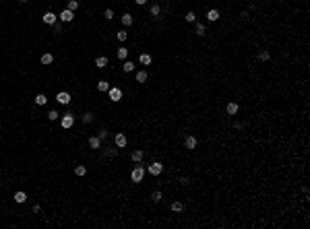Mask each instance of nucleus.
I'll return each mask as SVG.
<instances>
[{
	"label": "nucleus",
	"instance_id": "1",
	"mask_svg": "<svg viewBox=\"0 0 310 229\" xmlns=\"http://www.w3.org/2000/svg\"><path fill=\"white\" fill-rule=\"evenodd\" d=\"M130 178H132V182H134V184H138V182L145 178V169H143L141 165L134 167V169H132V174H130Z\"/></svg>",
	"mask_w": 310,
	"mask_h": 229
},
{
	"label": "nucleus",
	"instance_id": "2",
	"mask_svg": "<svg viewBox=\"0 0 310 229\" xmlns=\"http://www.w3.org/2000/svg\"><path fill=\"white\" fill-rule=\"evenodd\" d=\"M60 124H62V128H66V130L72 128V124H75V116H72V114H64L62 120H60Z\"/></svg>",
	"mask_w": 310,
	"mask_h": 229
},
{
	"label": "nucleus",
	"instance_id": "3",
	"mask_svg": "<svg viewBox=\"0 0 310 229\" xmlns=\"http://www.w3.org/2000/svg\"><path fill=\"white\" fill-rule=\"evenodd\" d=\"M58 19H60L62 23H70L72 19H75V13H72V10H68V8H64V10L58 14Z\"/></svg>",
	"mask_w": 310,
	"mask_h": 229
},
{
	"label": "nucleus",
	"instance_id": "4",
	"mask_svg": "<svg viewBox=\"0 0 310 229\" xmlns=\"http://www.w3.org/2000/svg\"><path fill=\"white\" fill-rule=\"evenodd\" d=\"M56 101L60 105H68L70 103V93H66V91H60L58 95H56Z\"/></svg>",
	"mask_w": 310,
	"mask_h": 229
},
{
	"label": "nucleus",
	"instance_id": "5",
	"mask_svg": "<svg viewBox=\"0 0 310 229\" xmlns=\"http://www.w3.org/2000/svg\"><path fill=\"white\" fill-rule=\"evenodd\" d=\"M108 93H110V99H112V101H120V99H122V89H118V87L108 89Z\"/></svg>",
	"mask_w": 310,
	"mask_h": 229
},
{
	"label": "nucleus",
	"instance_id": "6",
	"mask_svg": "<svg viewBox=\"0 0 310 229\" xmlns=\"http://www.w3.org/2000/svg\"><path fill=\"white\" fill-rule=\"evenodd\" d=\"M161 171H163V165H161L159 161H155V163L149 165V174H151V175H159Z\"/></svg>",
	"mask_w": 310,
	"mask_h": 229
},
{
	"label": "nucleus",
	"instance_id": "7",
	"mask_svg": "<svg viewBox=\"0 0 310 229\" xmlns=\"http://www.w3.org/2000/svg\"><path fill=\"white\" fill-rule=\"evenodd\" d=\"M56 19H58V17H56L52 10H48V13L43 14V23H46V25H56Z\"/></svg>",
	"mask_w": 310,
	"mask_h": 229
},
{
	"label": "nucleus",
	"instance_id": "8",
	"mask_svg": "<svg viewBox=\"0 0 310 229\" xmlns=\"http://www.w3.org/2000/svg\"><path fill=\"white\" fill-rule=\"evenodd\" d=\"M126 143H128V140H126V136H124L122 132H116V147L118 149H124Z\"/></svg>",
	"mask_w": 310,
	"mask_h": 229
},
{
	"label": "nucleus",
	"instance_id": "9",
	"mask_svg": "<svg viewBox=\"0 0 310 229\" xmlns=\"http://www.w3.org/2000/svg\"><path fill=\"white\" fill-rule=\"evenodd\" d=\"M207 19H209V21H217V19H219V10H217V8H211V10L207 13Z\"/></svg>",
	"mask_w": 310,
	"mask_h": 229
},
{
	"label": "nucleus",
	"instance_id": "10",
	"mask_svg": "<svg viewBox=\"0 0 310 229\" xmlns=\"http://www.w3.org/2000/svg\"><path fill=\"white\" fill-rule=\"evenodd\" d=\"M99 145H101V139H99V136H91V139H89V147H91V149H99Z\"/></svg>",
	"mask_w": 310,
	"mask_h": 229
},
{
	"label": "nucleus",
	"instance_id": "11",
	"mask_svg": "<svg viewBox=\"0 0 310 229\" xmlns=\"http://www.w3.org/2000/svg\"><path fill=\"white\" fill-rule=\"evenodd\" d=\"M95 66H99V68H105V66H108V58H105V56H99V58H95Z\"/></svg>",
	"mask_w": 310,
	"mask_h": 229
},
{
	"label": "nucleus",
	"instance_id": "12",
	"mask_svg": "<svg viewBox=\"0 0 310 229\" xmlns=\"http://www.w3.org/2000/svg\"><path fill=\"white\" fill-rule=\"evenodd\" d=\"M225 110H227V114H229V116H236V114H238V103H234V101H232V103H227Z\"/></svg>",
	"mask_w": 310,
	"mask_h": 229
},
{
	"label": "nucleus",
	"instance_id": "13",
	"mask_svg": "<svg viewBox=\"0 0 310 229\" xmlns=\"http://www.w3.org/2000/svg\"><path fill=\"white\" fill-rule=\"evenodd\" d=\"M184 145H186V149H194V147H196V139H194V136H186Z\"/></svg>",
	"mask_w": 310,
	"mask_h": 229
},
{
	"label": "nucleus",
	"instance_id": "14",
	"mask_svg": "<svg viewBox=\"0 0 310 229\" xmlns=\"http://www.w3.org/2000/svg\"><path fill=\"white\" fill-rule=\"evenodd\" d=\"M138 60H141V64H145V66H149V64L153 62V58H151L149 54H141V58H138Z\"/></svg>",
	"mask_w": 310,
	"mask_h": 229
},
{
	"label": "nucleus",
	"instance_id": "15",
	"mask_svg": "<svg viewBox=\"0 0 310 229\" xmlns=\"http://www.w3.org/2000/svg\"><path fill=\"white\" fill-rule=\"evenodd\" d=\"M35 103L37 105H46L48 103V97H46L43 93H39V95H35Z\"/></svg>",
	"mask_w": 310,
	"mask_h": 229
},
{
	"label": "nucleus",
	"instance_id": "16",
	"mask_svg": "<svg viewBox=\"0 0 310 229\" xmlns=\"http://www.w3.org/2000/svg\"><path fill=\"white\" fill-rule=\"evenodd\" d=\"M122 25L130 27V25H132V14H128V13H124V14H122Z\"/></svg>",
	"mask_w": 310,
	"mask_h": 229
},
{
	"label": "nucleus",
	"instance_id": "17",
	"mask_svg": "<svg viewBox=\"0 0 310 229\" xmlns=\"http://www.w3.org/2000/svg\"><path fill=\"white\" fill-rule=\"evenodd\" d=\"M14 200L19 202V204H23V202L27 200V194H25V192H17V194H14Z\"/></svg>",
	"mask_w": 310,
	"mask_h": 229
},
{
	"label": "nucleus",
	"instance_id": "18",
	"mask_svg": "<svg viewBox=\"0 0 310 229\" xmlns=\"http://www.w3.org/2000/svg\"><path fill=\"white\" fill-rule=\"evenodd\" d=\"M172 211H174V213H182V211H184V204H182V202H178V200L172 202Z\"/></svg>",
	"mask_w": 310,
	"mask_h": 229
},
{
	"label": "nucleus",
	"instance_id": "19",
	"mask_svg": "<svg viewBox=\"0 0 310 229\" xmlns=\"http://www.w3.org/2000/svg\"><path fill=\"white\" fill-rule=\"evenodd\" d=\"M147 78H149V74H147L145 70H141V72H137V83H145Z\"/></svg>",
	"mask_w": 310,
	"mask_h": 229
},
{
	"label": "nucleus",
	"instance_id": "20",
	"mask_svg": "<svg viewBox=\"0 0 310 229\" xmlns=\"http://www.w3.org/2000/svg\"><path fill=\"white\" fill-rule=\"evenodd\" d=\"M116 56L120 58V60H126V56H128V48H120L116 52Z\"/></svg>",
	"mask_w": 310,
	"mask_h": 229
},
{
	"label": "nucleus",
	"instance_id": "21",
	"mask_svg": "<svg viewBox=\"0 0 310 229\" xmlns=\"http://www.w3.org/2000/svg\"><path fill=\"white\" fill-rule=\"evenodd\" d=\"M54 62V56L52 54H43L41 56V64H52Z\"/></svg>",
	"mask_w": 310,
	"mask_h": 229
},
{
	"label": "nucleus",
	"instance_id": "22",
	"mask_svg": "<svg viewBox=\"0 0 310 229\" xmlns=\"http://www.w3.org/2000/svg\"><path fill=\"white\" fill-rule=\"evenodd\" d=\"M122 68H124V72H132V68H134V64H132V62H128V60H126V62L122 64Z\"/></svg>",
	"mask_w": 310,
	"mask_h": 229
},
{
	"label": "nucleus",
	"instance_id": "23",
	"mask_svg": "<svg viewBox=\"0 0 310 229\" xmlns=\"http://www.w3.org/2000/svg\"><path fill=\"white\" fill-rule=\"evenodd\" d=\"M75 174H76V175H85V174H87V167H85V165H76Z\"/></svg>",
	"mask_w": 310,
	"mask_h": 229
},
{
	"label": "nucleus",
	"instance_id": "24",
	"mask_svg": "<svg viewBox=\"0 0 310 229\" xmlns=\"http://www.w3.org/2000/svg\"><path fill=\"white\" fill-rule=\"evenodd\" d=\"M83 122H85V124H91V122H93V114H91V111H87V114L83 116Z\"/></svg>",
	"mask_w": 310,
	"mask_h": 229
},
{
	"label": "nucleus",
	"instance_id": "25",
	"mask_svg": "<svg viewBox=\"0 0 310 229\" xmlns=\"http://www.w3.org/2000/svg\"><path fill=\"white\" fill-rule=\"evenodd\" d=\"M97 89H99V91H108V89H110V85L105 83V81H99V83H97Z\"/></svg>",
	"mask_w": 310,
	"mask_h": 229
},
{
	"label": "nucleus",
	"instance_id": "26",
	"mask_svg": "<svg viewBox=\"0 0 310 229\" xmlns=\"http://www.w3.org/2000/svg\"><path fill=\"white\" fill-rule=\"evenodd\" d=\"M141 159H143V151H134V153H132V161H137V163H138Z\"/></svg>",
	"mask_w": 310,
	"mask_h": 229
},
{
	"label": "nucleus",
	"instance_id": "27",
	"mask_svg": "<svg viewBox=\"0 0 310 229\" xmlns=\"http://www.w3.org/2000/svg\"><path fill=\"white\" fill-rule=\"evenodd\" d=\"M103 17H105L108 21H112V19H114V10H112V8H105V13H103Z\"/></svg>",
	"mask_w": 310,
	"mask_h": 229
},
{
	"label": "nucleus",
	"instance_id": "28",
	"mask_svg": "<svg viewBox=\"0 0 310 229\" xmlns=\"http://www.w3.org/2000/svg\"><path fill=\"white\" fill-rule=\"evenodd\" d=\"M76 8H79V2H76V0H70V2H68V10H72V13H75Z\"/></svg>",
	"mask_w": 310,
	"mask_h": 229
},
{
	"label": "nucleus",
	"instance_id": "29",
	"mask_svg": "<svg viewBox=\"0 0 310 229\" xmlns=\"http://www.w3.org/2000/svg\"><path fill=\"white\" fill-rule=\"evenodd\" d=\"M205 31H207L205 25H203V23H196V33H199V35H205Z\"/></svg>",
	"mask_w": 310,
	"mask_h": 229
},
{
	"label": "nucleus",
	"instance_id": "30",
	"mask_svg": "<svg viewBox=\"0 0 310 229\" xmlns=\"http://www.w3.org/2000/svg\"><path fill=\"white\" fill-rule=\"evenodd\" d=\"M161 198H163V196H161V192H153V194H151V200H153V202H159Z\"/></svg>",
	"mask_w": 310,
	"mask_h": 229
},
{
	"label": "nucleus",
	"instance_id": "31",
	"mask_svg": "<svg viewBox=\"0 0 310 229\" xmlns=\"http://www.w3.org/2000/svg\"><path fill=\"white\" fill-rule=\"evenodd\" d=\"M159 13H161V8H159V4H153V6H151V14H153V17H157Z\"/></svg>",
	"mask_w": 310,
	"mask_h": 229
},
{
	"label": "nucleus",
	"instance_id": "32",
	"mask_svg": "<svg viewBox=\"0 0 310 229\" xmlns=\"http://www.w3.org/2000/svg\"><path fill=\"white\" fill-rule=\"evenodd\" d=\"M186 21H188V23H194V21H196V14H194L192 10H190V13L186 14Z\"/></svg>",
	"mask_w": 310,
	"mask_h": 229
},
{
	"label": "nucleus",
	"instance_id": "33",
	"mask_svg": "<svg viewBox=\"0 0 310 229\" xmlns=\"http://www.w3.org/2000/svg\"><path fill=\"white\" fill-rule=\"evenodd\" d=\"M116 37L120 39V42H126V37H128V35H126V31H118V33H116Z\"/></svg>",
	"mask_w": 310,
	"mask_h": 229
},
{
	"label": "nucleus",
	"instance_id": "34",
	"mask_svg": "<svg viewBox=\"0 0 310 229\" xmlns=\"http://www.w3.org/2000/svg\"><path fill=\"white\" fill-rule=\"evenodd\" d=\"M258 58H261V60H269V52L267 50H261V52H258Z\"/></svg>",
	"mask_w": 310,
	"mask_h": 229
},
{
	"label": "nucleus",
	"instance_id": "35",
	"mask_svg": "<svg viewBox=\"0 0 310 229\" xmlns=\"http://www.w3.org/2000/svg\"><path fill=\"white\" fill-rule=\"evenodd\" d=\"M48 118H50V120H58V111H56V110H50Z\"/></svg>",
	"mask_w": 310,
	"mask_h": 229
},
{
	"label": "nucleus",
	"instance_id": "36",
	"mask_svg": "<svg viewBox=\"0 0 310 229\" xmlns=\"http://www.w3.org/2000/svg\"><path fill=\"white\" fill-rule=\"evenodd\" d=\"M116 151H118V149H108L105 153H108V157H114V155H116Z\"/></svg>",
	"mask_w": 310,
	"mask_h": 229
},
{
	"label": "nucleus",
	"instance_id": "37",
	"mask_svg": "<svg viewBox=\"0 0 310 229\" xmlns=\"http://www.w3.org/2000/svg\"><path fill=\"white\" fill-rule=\"evenodd\" d=\"M108 136V130H99V139H105Z\"/></svg>",
	"mask_w": 310,
	"mask_h": 229
},
{
	"label": "nucleus",
	"instance_id": "38",
	"mask_svg": "<svg viewBox=\"0 0 310 229\" xmlns=\"http://www.w3.org/2000/svg\"><path fill=\"white\" fill-rule=\"evenodd\" d=\"M234 128H238V130H240V128H244V124H242V122H234Z\"/></svg>",
	"mask_w": 310,
	"mask_h": 229
},
{
	"label": "nucleus",
	"instance_id": "39",
	"mask_svg": "<svg viewBox=\"0 0 310 229\" xmlns=\"http://www.w3.org/2000/svg\"><path fill=\"white\" fill-rule=\"evenodd\" d=\"M134 2H137L138 6H143V4H145V2H147V0H134Z\"/></svg>",
	"mask_w": 310,
	"mask_h": 229
},
{
	"label": "nucleus",
	"instance_id": "40",
	"mask_svg": "<svg viewBox=\"0 0 310 229\" xmlns=\"http://www.w3.org/2000/svg\"><path fill=\"white\" fill-rule=\"evenodd\" d=\"M19 2H21V4H25V2H27V0H19Z\"/></svg>",
	"mask_w": 310,
	"mask_h": 229
}]
</instances>
